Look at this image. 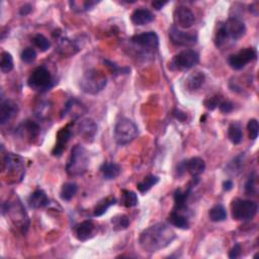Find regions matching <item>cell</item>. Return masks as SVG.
Returning <instances> with one entry per match:
<instances>
[{"label":"cell","instance_id":"obj_28","mask_svg":"<svg viewBox=\"0 0 259 259\" xmlns=\"http://www.w3.org/2000/svg\"><path fill=\"white\" fill-rule=\"evenodd\" d=\"M209 218L212 222L220 223L227 219V211L223 204H216L209 211Z\"/></svg>","mask_w":259,"mask_h":259},{"label":"cell","instance_id":"obj_24","mask_svg":"<svg viewBox=\"0 0 259 259\" xmlns=\"http://www.w3.org/2000/svg\"><path fill=\"white\" fill-rule=\"evenodd\" d=\"M168 221L172 226L181 230H188L190 227L189 220L186 214L177 212L175 210L170 213L169 217H168Z\"/></svg>","mask_w":259,"mask_h":259},{"label":"cell","instance_id":"obj_32","mask_svg":"<svg viewBox=\"0 0 259 259\" xmlns=\"http://www.w3.org/2000/svg\"><path fill=\"white\" fill-rule=\"evenodd\" d=\"M99 2L100 1H94V0H86V1H70L69 5L71 9L75 12H84L92 10Z\"/></svg>","mask_w":259,"mask_h":259},{"label":"cell","instance_id":"obj_5","mask_svg":"<svg viewBox=\"0 0 259 259\" xmlns=\"http://www.w3.org/2000/svg\"><path fill=\"white\" fill-rule=\"evenodd\" d=\"M28 85L35 92L43 93L53 88L55 81L51 72L45 66H41L32 72L28 79Z\"/></svg>","mask_w":259,"mask_h":259},{"label":"cell","instance_id":"obj_36","mask_svg":"<svg viewBox=\"0 0 259 259\" xmlns=\"http://www.w3.org/2000/svg\"><path fill=\"white\" fill-rule=\"evenodd\" d=\"M33 44L41 52H47L51 48V42L41 34H37L33 37Z\"/></svg>","mask_w":259,"mask_h":259},{"label":"cell","instance_id":"obj_16","mask_svg":"<svg viewBox=\"0 0 259 259\" xmlns=\"http://www.w3.org/2000/svg\"><path fill=\"white\" fill-rule=\"evenodd\" d=\"M97 125L92 119H82L78 124V134L86 142H92L97 134Z\"/></svg>","mask_w":259,"mask_h":259},{"label":"cell","instance_id":"obj_49","mask_svg":"<svg viewBox=\"0 0 259 259\" xmlns=\"http://www.w3.org/2000/svg\"><path fill=\"white\" fill-rule=\"evenodd\" d=\"M168 3V1H154L152 2V6L156 9V10H160L162 9L166 4Z\"/></svg>","mask_w":259,"mask_h":259},{"label":"cell","instance_id":"obj_23","mask_svg":"<svg viewBox=\"0 0 259 259\" xmlns=\"http://www.w3.org/2000/svg\"><path fill=\"white\" fill-rule=\"evenodd\" d=\"M100 172L107 180H112L122 173V166L115 162H105L100 167Z\"/></svg>","mask_w":259,"mask_h":259},{"label":"cell","instance_id":"obj_31","mask_svg":"<svg viewBox=\"0 0 259 259\" xmlns=\"http://www.w3.org/2000/svg\"><path fill=\"white\" fill-rule=\"evenodd\" d=\"M228 138L234 145H238L242 142L243 133L242 129L238 124H231L228 128Z\"/></svg>","mask_w":259,"mask_h":259},{"label":"cell","instance_id":"obj_7","mask_svg":"<svg viewBox=\"0 0 259 259\" xmlns=\"http://www.w3.org/2000/svg\"><path fill=\"white\" fill-rule=\"evenodd\" d=\"M131 43L138 48L140 53L144 56H150L158 50L159 37L155 32H147L133 36L131 37Z\"/></svg>","mask_w":259,"mask_h":259},{"label":"cell","instance_id":"obj_8","mask_svg":"<svg viewBox=\"0 0 259 259\" xmlns=\"http://www.w3.org/2000/svg\"><path fill=\"white\" fill-rule=\"evenodd\" d=\"M200 62V54L192 49H185L176 54L170 63V68L177 71H188Z\"/></svg>","mask_w":259,"mask_h":259},{"label":"cell","instance_id":"obj_26","mask_svg":"<svg viewBox=\"0 0 259 259\" xmlns=\"http://www.w3.org/2000/svg\"><path fill=\"white\" fill-rule=\"evenodd\" d=\"M59 53L63 56H72L78 52V47L75 45V43L67 37L60 38L59 46H58Z\"/></svg>","mask_w":259,"mask_h":259},{"label":"cell","instance_id":"obj_41","mask_svg":"<svg viewBox=\"0 0 259 259\" xmlns=\"http://www.w3.org/2000/svg\"><path fill=\"white\" fill-rule=\"evenodd\" d=\"M243 159H244V155L241 154L239 156H237L234 160L231 161L230 164L228 165L229 167V172H232L233 174H236L237 172L240 171V169L242 168L243 165Z\"/></svg>","mask_w":259,"mask_h":259},{"label":"cell","instance_id":"obj_2","mask_svg":"<svg viewBox=\"0 0 259 259\" xmlns=\"http://www.w3.org/2000/svg\"><path fill=\"white\" fill-rule=\"evenodd\" d=\"M108 85V77L97 69H89L85 71L79 81V86L86 94L95 95L101 92Z\"/></svg>","mask_w":259,"mask_h":259},{"label":"cell","instance_id":"obj_29","mask_svg":"<svg viewBox=\"0 0 259 259\" xmlns=\"http://www.w3.org/2000/svg\"><path fill=\"white\" fill-rule=\"evenodd\" d=\"M77 191H78V185L75 183H66L61 188L60 198L62 201L69 202L76 196Z\"/></svg>","mask_w":259,"mask_h":259},{"label":"cell","instance_id":"obj_17","mask_svg":"<svg viewBox=\"0 0 259 259\" xmlns=\"http://www.w3.org/2000/svg\"><path fill=\"white\" fill-rule=\"evenodd\" d=\"M40 126L33 121H25L16 129V134L20 138H27L30 141H34L40 134Z\"/></svg>","mask_w":259,"mask_h":259},{"label":"cell","instance_id":"obj_35","mask_svg":"<svg viewBox=\"0 0 259 259\" xmlns=\"http://www.w3.org/2000/svg\"><path fill=\"white\" fill-rule=\"evenodd\" d=\"M229 40V37H228V35L226 33V30L224 28V24L223 22L222 23H220L218 25V30L216 31L215 33V37H214V43H215V46L220 49V48H222L224 47L227 42Z\"/></svg>","mask_w":259,"mask_h":259},{"label":"cell","instance_id":"obj_1","mask_svg":"<svg viewBox=\"0 0 259 259\" xmlns=\"http://www.w3.org/2000/svg\"><path fill=\"white\" fill-rule=\"evenodd\" d=\"M176 238L175 232L165 223H157L145 229L141 233L139 243L146 252H157L166 248Z\"/></svg>","mask_w":259,"mask_h":259},{"label":"cell","instance_id":"obj_18","mask_svg":"<svg viewBox=\"0 0 259 259\" xmlns=\"http://www.w3.org/2000/svg\"><path fill=\"white\" fill-rule=\"evenodd\" d=\"M28 203L31 208L33 209H43L50 204V200L47 196V193L43 189L35 190L28 200Z\"/></svg>","mask_w":259,"mask_h":259},{"label":"cell","instance_id":"obj_19","mask_svg":"<svg viewBox=\"0 0 259 259\" xmlns=\"http://www.w3.org/2000/svg\"><path fill=\"white\" fill-rule=\"evenodd\" d=\"M95 229V225L92 220H85L76 227V236L80 241H87L92 238Z\"/></svg>","mask_w":259,"mask_h":259},{"label":"cell","instance_id":"obj_13","mask_svg":"<svg viewBox=\"0 0 259 259\" xmlns=\"http://www.w3.org/2000/svg\"><path fill=\"white\" fill-rule=\"evenodd\" d=\"M229 40L237 42L246 34V25L242 19L237 17H231L223 22Z\"/></svg>","mask_w":259,"mask_h":259},{"label":"cell","instance_id":"obj_25","mask_svg":"<svg viewBox=\"0 0 259 259\" xmlns=\"http://www.w3.org/2000/svg\"><path fill=\"white\" fill-rule=\"evenodd\" d=\"M205 81V75L202 71H196L191 73L186 79V88L190 92H196L200 89Z\"/></svg>","mask_w":259,"mask_h":259},{"label":"cell","instance_id":"obj_38","mask_svg":"<svg viewBox=\"0 0 259 259\" xmlns=\"http://www.w3.org/2000/svg\"><path fill=\"white\" fill-rule=\"evenodd\" d=\"M20 59L22 62L27 63V64H31L34 63L37 59V52L34 48H25L20 54Z\"/></svg>","mask_w":259,"mask_h":259},{"label":"cell","instance_id":"obj_15","mask_svg":"<svg viewBox=\"0 0 259 259\" xmlns=\"http://www.w3.org/2000/svg\"><path fill=\"white\" fill-rule=\"evenodd\" d=\"M71 137H72V124H69L66 127L61 129L57 135V143L53 151H52L53 156L55 157L62 156V154L64 153V150L66 148V145L68 144Z\"/></svg>","mask_w":259,"mask_h":259},{"label":"cell","instance_id":"obj_21","mask_svg":"<svg viewBox=\"0 0 259 259\" xmlns=\"http://www.w3.org/2000/svg\"><path fill=\"white\" fill-rule=\"evenodd\" d=\"M155 19L154 15L149 9L138 8L133 11L131 20L135 25H146Z\"/></svg>","mask_w":259,"mask_h":259},{"label":"cell","instance_id":"obj_44","mask_svg":"<svg viewBox=\"0 0 259 259\" xmlns=\"http://www.w3.org/2000/svg\"><path fill=\"white\" fill-rule=\"evenodd\" d=\"M245 191L248 194H254L255 193V177L250 176L247 180V183L245 185Z\"/></svg>","mask_w":259,"mask_h":259},{"label":"cell","instance_id":"obj_43","mask_svg":"<svg viewBox=\"0 0 259 259\" xmlns=\"http://www.w3.org/2000/svg\"><path fill=\"white\" fill-rule=\"evenodd\" d=\"M219 109L223 113L227 114L230 113L231 111H233L234 110V106H233V103L231 101H221V103L219 105Z\"/></svg>","mask_w":259,"mask_h":259},{"label":"cell","instance_id":"obj_4","mask_svg":"<svg viewBox=\"0 0 259 259\" xmlns=\"http://www.w3.org/2000/svg\"><path fill=\"white\" fill-rule=\"evenodd\" d=\"M138 126L130 119L123 118L116 122L114 126V140L121 146L128 145L138 137Z\"/></svg>","mask_w":259,"mask_h":259},{"label":"cell","instance_id":"obj_22","mask_svg":"<svg viewBox=\"0 0 259 259\" xmlns=\"http://www.w3.org/2000/svg\"><path fill=\"white\" fill-rule=\"evenodd\" d=\"M85 111H86L85 108L81 105V103L77 99L73 98L66 102L63 111L61 112V116L62 118H65V116H67V115H74L76 119V118H79V116H81L82 112Z\"/></svg>","mask_w":259,"mask_h":259},{"label":"cell","instance_id":"obj_14","mask_svg":"<svg viewBox=\"0 0 259 259\" xmlns=\"http://www.w3.org/2000/svg\"><path fill=\"white\" fill-rule=\"evenodd\" d=\"M18 105L11 99H2L0 103V125L4 126L18 113Z\"/></svg>","mask_w":259,"mask_h":259},{"label":"cell","instance_id":"obj_39","mask_svg":"<svg viewBox=\"0 0 259 259\" xmlns=\"http://www.w3.org/2000/svg\"><path fill=\"white\" fill-rule=\"evenodd\" d=\"M106 64V66L109 67V69L115 75H119V74H129L130 71H131V69H130L129 67H120L116 65L115 63L110 61V60H105L103 61Z\"/></svg>","mask_w":259,"mask_h":259},{"label":"cell","instance_id":"obj_37","mask_svg":"<svg viewBox=\"0 0 259 259\" xmlns=\"http://www.w3.org/2000/svg\"><path fill=\"white\" fill-rule=\"evenodd\" d=\"M111 223L113 225V229L116 231H121V230H126L128 229L130 225V220L128 216L126 215H119L115 216L111 219Z\"/></svg>","mask_w":259,"mask_h":259},{"label":"cell","instance_id":"obj_9","mask_svg":"<svg viewBox=\"0 0 259 259\" xmlns=\"http://www.w3.org/2000/svg\"><path fill=\"white\" fill-rule=\"evenodd\" d=\"M173 20L175 27L184 31L193 27L194 22H196V17H194V14L189 7L179 5L173 12Z\"/></svg>","mask_w":259,"mask_h":259},{"label":"cell","instance_id":"obj_34","mask_svg":"<svg viewBox=\"0 0 259 259\" xmlns=\"http://www.w3.org/2000/svg\"><path fill=\"white\" fill-rule=\"evenodd\" d=\"M139 203L136 192L128 189L122 190V204L126 208H134Z\"/></svg>","mask_w":259,"mask_h":259},{"label":"cell","instance_id":"obj_47","mask_svg":"<svg viewBox=\"0 0 259 259\" xmlns=\"http://www.w3.org/2000/svg\"><path fill=\"white\" fill-rule=\"evenodd\" d=\"M32 10H33V6L31 4H29V3H27V4H24V5H22L20 7L19 15L22 16V17H25V16H28L29 14H31Z\"/></svg>","mask_w":259,"mask_h":259},{"label":"cell","instance_id":"obj_11","mask_svg":"<svg viewBox=\"0 0 259 259\" xmlns=\"http://www.w3.org/2000/svg\"><path fill=\"white\" fill-rule=\"evenodd\" d=\"M170 41L178 47H192L198 44V34L193 32H185L172 25L169 30Z\"/></svg>","mask_w":259,"mask_h":259},{"label":"cell","instance_id":"obj_3","mask_svg":"<svg viewBox=\"0 0 259 259\" xmlns=\"http://www.w3.org/2000/svg\"><path fill=\"white\" fill-rule=\"evenodd\" d=\"M89 154L87 150L81 145H75L69 156L66 172L69 176H80L83 175L89 167Z\"/></svg>","mask_w":259,"mask_h":259},{"label":"cell","instance_id":"obj_10","mask_svg":"<svg viewBox=\"0 0 259 259\" xmlns=\"http://www.w3.org/2000/svg\"><path fill=\"white\" fill-rule=\"evenodd\" d=\"M256 58L257 52L254 48H245L239 51L238 53L231 55L228 59V63L232 69L241 70Z\"/></svg>","mask_w":259,"mask_h":259},{"label":"cell","instance_id":"obj_6","mask_svg":"<svg viewBox=\"0 0 259 259\" xmlns=\"http://www.w3.org/2000/svg\"><path fill=\"white\" fill-rule=\"evenodd\" d=\"M258 211V204L250 200L236 199L231 204L232 217L235 221L247 222L252 220Z\"/></svg>","mask_w":259,"mask_h":259},{"label":"cell","instance_id":"obj_40","mask_svg":"<svg viewBox=\"0 0 259 259\" xmlns=\"http://www.w3.org/2000/svg\"><path fill=\"white\" fill-rule=\"evenodd\" d=\"M247 130H248V135H249V139L254 141L257 139L258 134H259V125H258V121L256 119H251L249 120L248 124H247Z\"/></svg>","mask_w":259,"mask_h":259},{"label":"cell","instance_id":"obj_46","mask_svg":"<svg viewBox=\"0 0 259 259\" xmlns=\"http://www.w3.org/2000/svg\"><path fill=\"white\" fill-rule=\"evenodd\" d=\"M173 115L175 116V118H176L178 121H180V122H185V121L186 120V118H187V116H186V113L184 112L183 111L178 110V109H175V110L173 111Z\"/></svg>","mask_w":259,"mask_h":259},{"label":"cell","instance_id":"obj_33","mask_svg":"<svg viewBox=\"0 0 259 259\" xmlns=\"http://www.w3.org/2000/svg\"><path fill=\"white\" fill-rule=\"evenodd\" d=\"M15 63H14V58L12 55L8 52L4 51L1 53V60H0V70L2 73L7 74L14 70Z\"/></svg>","mask_w":259,"mask_h":259},{"label":"cell","instance_id":"obj_20","mask_svg":"<svg viewBox=\"0 0 259 259\" xmlns=\"http://www.w3.org/2000/svg\"><path fill=\"white\" fill-rule=\"evenodd\" d=\"M185 169L192 177H199L205 170V162L201 157H192L185 161Z\"/></svg>","mask_w":259,"mask_h":259},{"label":"cell","instance_id":"obj_27","mask_svg":"<svg viewBox=\"0 0 259 259\" xmlns=\"http://www.w3.org/2000/svg\"><path fill=\"white\" fill-rule=\"evenodd\" d=\"M115 204H116V199L114 197H108V198L102 199L96 204L95 208L93 210V216L94 217L103 216L108 212V210L111 208V206L114 205Z\"/></svg>","mask_w":259,"mask_h":259},{"label":"cell","instance_id":"obj_42","mask_svg":"<svg viewBox=\"0 0 259 259\" xmlns=\"http://www.w3.org/2000/svg\"><path fill=\"white\" fill-rule=\"evenodd\" d=\"M222 101V97L220 95H214L212 97H208L204 101V105L209 111H214L217 108H219V105Z\"/></svg>","mask_w":259,"mask_h":259},{"label":"cell","instance_id":"obj_45","mask_svg":"<svg viewBox=\"0 0 259 259\" xmlns=\"http://www.w3.org/2000/svg\"><path fill=\"white\" fill-rule=\"evenodd\" d=\"M241 255V245L239 243L235 244L234 247H233L229 253V257L231 259H235L238 258Z\"/></svg>","mask_w":259,"mask_h":259},{"label":"cell","instance_id":"obj_48","mask_svg":"<svg viewBox=\"0 0 259 259\" xmlns=\"http://www.w3.org/2000/svg\"><path fill=\"white\" fill-rule=\"evenodd\" d=\"M233 186H234V185H233V181L230 179H227L223 183V189L225 191H230L233 188Z\"/></svg>","mask_w":259,"mask_h":259},{"label":"cell","instance_id":"obj_30","mask_svg":"<svg viewBox=\"0 0 259 259\" xmlns=\"http://www.w3.org/2000/svg\"><path fill=\"white\" fill-rule=\"evenodd\" d=\"M159 180L160 178L156 175H148L137 185V188L141 193H146L153 186L156 185L159 183Z\"/></svg>","mask_w":259,"mask_h":259},{"label":"cell","instance_id":"obj_12","mask_svg":"<svg viewBox=\"0 0 259 259\" xmlns=\"http://www.w3.org/2000/svg\"><path fill=\"white\" fill-rule=\"evenodd\" d=\"M4 167L8 176L18 177L20 180L24 174V161L18 154L8 153L4 158Z\"/></svg>","mask_w":259,"mask_h":259}]
</instances>
